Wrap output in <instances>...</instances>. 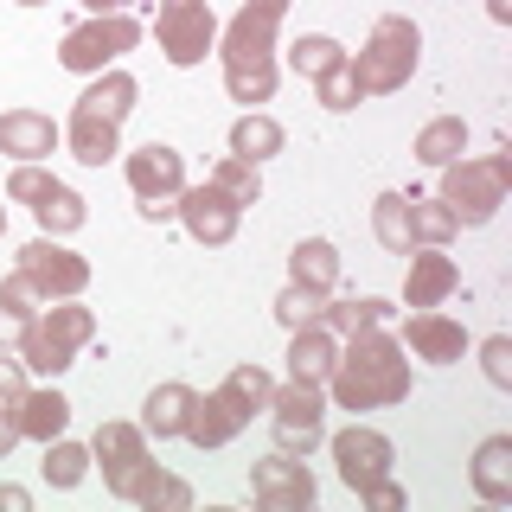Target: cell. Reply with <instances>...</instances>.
I'll list each match as a JSON object with an SVG mask.
<instances>
[{
    "label": "cell",
    "instance_id": "cell-14",
    "mask_svg": "<svg viewBox=\"0 0 512 512\" xmlns=\"http://www.w3.org/2000/svg\"><path fill=\"white\" fill-rule=\"evenodd\" d=\"M333 468H340V480L352 493H365V487H378V480H391L397 448H391V436H378L372 423H352V429L333 436Z\"/></svg>",
    "mask_w": 512,
    "mask_h": 512
},
{
    "label": "cell",
    "instance_id": "cell-16",
    "mask_svg": "<svg viewBox=\"0 0 512 512\" xmlns=\"http://www.w3.org/2000/svg\"><path fill=\"white\" fill-rule=\"evenodd\" d=\"M173 218L186 224L192 244H212V250H218V244H231V237H237V224H244V205L224 199V192L205 180V186H186L180 199H173Z\"/></svg>",
    "mask_w": 512,
    "mask_h": 512
},
{
    "label": "cell",
    "instance_id": "cell-37",
    "mask_svg": "<svg viewBox=\"0 0 512 512\" xmlns=\"http://www.w3.org/2000/svg\"><path fill=\"white\" fill-rule=\"evenodd\" d=\"M320 308H327V295H314V288H301V282H288L282 295H276V320H282L288 333L308 327V320H320Z\"/></svg>",
    "mask_w": 512,
    "mask_h": 512
},
{
    "label": "cell",
    "instance_id": "cell-40",
    "mask_svg": "<svg viewBox=\"0 0 512 512\" xmlns=\"http://www.w3.org/2000/svg\"><path fill=\"white\" fill-rule=\"evenodd\" d=\"M20 391H26V365H20V352L0 346V404H13Z\"/></svg>",
    "mask_w": 512,
    "mask_h": 512
},
{
    "label": "cell",
    "instance_id": "cell-34",
    "mask_svg": "<svg viewBox=\"0 0 512 512\" xmlns=\"http://www.w3.org/2000/svg\"><path fill=\"white\" fill-rule=\"evenodd\" d=\"M135 506H148V512H186L192 506V487L186 480H173V474H160V468H148L135 480V493H128Z\"/></svg>",
    "mask_w": 512,
    "mask_h": 512
},
{
    "label": "cell",
    "instance_id": "cell-3",
    "mask_svg": "<svg viewBox=\"0 0 512 512\" xmlns=\"http://www.w3.org/2000/svg\"><path fill=\"white\" fill-rule=\"evenodd\" d=\"M269 391H276V378H269L263 365H237L218 391H205V397L192 391V410H186V429H180V436L192 448H224L256 410L269 404Z\"/></svg>",
    "mask_w": 512,
    "mask_h": 512
},
{
    "label": "cell",
    "instance_id": "cell-17",
    "mask_svg": "<svg viewBox=\"0 0 512 512\" xmlns=\"http://www.w3.org/2000/svg\"><path fill=\"white\" fill-rule=\"evenodd\" d=\"M404 346L416 352V359H429V365H455L461 352H468V333H461V320H448L436 308H410Z\"/></svg>",
    "mask_w": 512,
    "mask_h": 512
},
{
    "label": "cell",
    "instance_id": "cell-27",
    "mask_svg": "<svg viewBox=\"0 0 512 512\" xmlns=\"http://www.w3.org/2000/svg\"><path fill=\"white\" fill-rule=\"evenodd\" d=\"M32 314H39V288L13 269V276L0 282V346H20V333L32 327Z\"/></svg>",
    "mask_w": 512,
    "mask_h": 512
},
{
    "label": "cell",
    "instance_id": "cell-21",
    "mask_svg": "<svg viewBox=\"0 0 512 512\" xmlns=\"http://www.w3.org/2000/svg\"><path fill=\"white\" fill-rule=\"evenodd\" d=\"M52 148H58V122L52 116H39V109H7V116H0V154L45 160Z\"/></svg>",
    "mask_w": 512,
    "mask_h": 512
},
{
    "label": "cell",
    "instance_id": "cell-31",
    "mask_svg": "<svg viewBox=\"0 0 512 512\" xmlns=\"http://www.w3.org/2000/svg\"><path fill=\"white\" fill-rule=\"evenodd\" d=\"M288 64H295L308 84H320L327 71H340V64H346V45H340V39H327V32H301V39L288 45Z\"/></svg>",
    "mask_w": 512,
    "mask_h": 512
},
{
    "label": "cell",
    "instance_id": "cell-1",
    "mask_svg": "<svg viewBox=\"0 0 512 512\" xmlns=\"http://www.w3.org/2000/svg\"><path fill=\"white\" fill-rule=\"evenodd\" d=\"M327 391L340 410H384V404H404L410 397V359H404V340H391L384 327H365V333H346L340 359L327 372Z\"/></svg>",
    "mask_w": 512,
    "mask_h": 512
},
{
    "label": "cell",
    "instance_id": "cell-26",
    "mask_svg": "<svg viewBox=\"0 0 512 512\" xmlns=\"http://www.w3.org/2000/svg\"><path fill=\"white\" fill-rule=\"evenodd\" d=\"M282 122L276 116H263V109H250V116H237L231 122V154L237 160H250V167H263L269 154H282Z\"/></svg>",
    "mask_w": 512,
    "mask_h": 512
},
{
    "label": "cell",
    "instance_id": "cell-25",
    "mask_svg": "<svg viewBox=\"0 0 512 512\" xmlns=\"http://www.w3.org/2000/svg\"><path fill=\"white\" fill-rule=\"evenodd\" d=\"M186 410H192V384H154L148 404H141V429H148L154 442H167V436L186 429Z\"/></svg>",
    "mask_w": 512,
    "mask_h": 512
},
{
    "label": "cell",
    "instance_id": "cell-23",
    "mask_svg": "<svg viewBox=\"0 0 512 512\" xmlns=\"http://www.w3.org/2000/svg\"><path fill=\"white\" fill-rule=\"evenodd\" d=\"M474 493L487 506H506L512 500V436H487L474 448Z\"/></svg>",
    "mask_w": 512,
    "mask_h": 512
},
{
    "label": "cell",
    "instance_id": "cell-47",
    "mask_svg": "<svg viewBox=\"0 0 512 512\" xmlns=\"http://www.w3.org/2000/svg\"><path fill=\"white\" fill-rule=\"evenodd\" d=\"M20 7H45V0H20Z\"/></svg>",
    "mask_w": 512,
    "mask_h": 512
},
{
    "label": "cell",
    "instance_id": "cell-22",
    "mask_svg": "<svg viewBox=\"0 0 512 512\" xmlns=\"http://www.w3.org/2000/svg\"><path fill=\"white\" fill-rule=\"evenodd\" d=\"M13 416H20V436L26 442H52V436H64V423H71V404H64L58 391H26L13 397Z\"/></svg>",
    "mask_w": 512,
    "mask_h": 512
},
{
    "label": "cell",
    "instance_id": "cell-46",
    "mask_svg": "<svg viewBox=\"0 0 512 512\" xmlns=\"http://www.w3.org/2000/svg\"><path fill=\"white\" fill-rule=\"evenodd\" d=\"M0 231H7V205H0Z\"/></svg>",
    "mask_w": 512,
    "mask_h": 512
},
{
    "label": "cell",
    "instance_id": "cell-8",
    "mask_svg": "<svg viewBox=\"0 0 512 512\" xmlns=\"http://www.w3.org/2000/svg\"><path fill=\"white\" fill-rule=\"evenodd\" d=\"M269 410H276V448L282 455H314L327 442V384L288 378L269 391Z\"/></svg>",
    "mask_w": 512,
    "mask_h": 512
},
{
    "label": "cell",
    "instance_id": "cell-20",
    "mask_svg": "<svg viewBox=\"0 0 512 512\" xmlns=\"http://www.w3.org/2000/svg\"><path fill=\"white\" fill-rule=\"evenodd\" d=\"M333 359H340V333H333L327 320H308V327L288 333V378H314V384H327Z\"/></svg>",
    "mask_w": 512,
    "mask_h": 512
},
{
    "label": "cell",
    "instance_id": "cell-45",
    "mask_svg": "<svg viewBox=\"0 0 512 512\" xmlns=\"http://www.w3.org/2000/svg\"><path fill=\"white\" fill-rule=\"evenodd\" d=\"M487 13H493V20L506 26V20H512V0H487Z\"/></svg>",
    "mask_w": 512,
    "mask_h": 512
},
{
    "label": "cell",
    "instance_id": "cell-28",
    "mask_svg": "<svg viewBox=\"0 0 512 512\" xmlns=\"http://www.w3.org/2000/svg\"><path fill=\"white\" fill-rule=\"evenodd\" d=\"M461 154H468V122L461 116L423 122V135H416V160H423V167H448V160H461Z\"/></svg>",
    "mask_w": 512,
    "mask_h": 512
},
{
    "label": "cell",
    "instance_id": "cell-18",
    "mask_svg": "<svg viewBox=\"0 0 512 512\" xmlns=\"http://www.w3.org/2000/svg\"><path fill=\"white\" fill-rule=\"evenodd\" d=\"M58 135H64V148H71V160H84V167H103V160L122 154V122L96 116V109H84V103L71 109V122H64Z\"/></svg>",
    "mask_w": 512,
    "mask_h": 512
},
{
    "label": "cell",
    "instance_id": "cell-32",
    "mask_svg": "<svg viewBox=\"0 0 512 512\" xmlns=\"http://www.w3.org/2000/svg\"><path fill=\"white\" fill-rule=\"evenodd\" d=\"M135 96H141V84H135L128 71H103V77H96V84H90L84 96H77V103L96 109V116H109V122H122L128 109H135Z\"/></svg>",
    "mask_w": 512,
    "mask_h": 512
},
{
    "label": "cell",
    "instance_id": "cell-42",
    "mask_svg": "<svg viewBox=\"0 0 512 512\" xmlns=\"http://www.w3.org/2000/svg\"><path fill=\"white\" fill-rule=\"evenodd\" d=\"M13 442H26L20 436V416H13V404H0V461L13 455Z\"/></svg>",
    "mask_w": 512,
    "mask_h": 512
},
{
    "label": "cell",
    "instance_id": "cell-6",
    "mask_svg": "<svg viewBox=\"0 0 512 512\" xmlns=\"http://www.w3.org/2000/svg\"><path fill=\"white\" fill-rule=\"evenodd\" d=\"M442 173V192L436 199L455 212V224H487L493 212L506 205V186H512V154H487V160H448Z\"/></svg>",
    "mask_w": 512,
    "mask_h": 512
},
{
    "label": "cell",
    "instance_id": "cell-19",
    "mask_svg": "<svg viewBox=\"0 0 512 512\" xmlns=\"http://www.w3.org/2000/svg\"><path fill=\"white\" fill-rule=\"evenodd\" d=\"M455 263L436 250V244H416L410 250V269H404V301L410 308H442L448 295H455Z\"/></svg>",
    "mask_w": 512,
    "mask_h": 512
},
{
    "label": "cell",
    "instance_id": "cell-29",
    "mask_svg": "<svg viewBox=\"0 0 512 512\" xmlns=\"http://www.w3.org/2000/svg\"><path fill=\"white\" fill-rule=\"evenodd\" d=\"M45 448V461H39V474L52 480L58 493H71V487H84V474H90V448L84 442H64V436H52V442H39Z\"/></svg>",
    "mask_w": 512,
    "mask_h": 512
},
{
    "label": "cell",
    "instance_id": "cell-35",
    "mask_svg": "<svg viewBox=\"0 0 512 512\" xmlns=\"http://www.w3.org/2000/svg\"><path fill=\"white\" fill-rule=\"evenodd\" d=\"M372 231H378V244H384V250L410 256V218H404V192H378V205H372Z\"/></svg>",
    "mask_w": 512,
    "mask_h": 512
},
{
    "label": "cell",
    "instance_id": "cell-15",
    "mask_svg": "<svg viewBox=\"0 0 512 512\" xmlns=\"http://www.w3.org/2000/svg\"><path fill=\"white\" fill-rule=\"evenodd\" d=\"M250 493H256V506H263V512H308L320 487H314L308 461H301V455H282V448H276V455H263V461L250 468Z\"/></svg>",
    "mask_w": 512,
    "mask_h": 512
},
{
    "label": "cell",
    "instance_id": "cell-41",
    "mask_svg": "<svg viewBox=\"0 0 512 512\" xmlns=\"http://www.w3.org/2000/svg\"><path fill=\"white\" fill-rule=\"evenodd\" d=\"M359 500L378 506V512H397V506H404V487H397V480H378V487H365Z\"/></svg>",
    "mask_w": 512,
    "mask_h": 512
},
{
    "label": "cell",
    "instance_id": "cell-2",
    "mask_svg": "<svg viewBox=\"0 0 512 512\" xmlns=\"http://www.w3.org/2000/svg\"><path fill=\"white\" fill-rule=\"evenodd\" d=\"M288 0H244L237 20L224 26V90L237 103H269L276 96V26H282Z\"/></svg>",
    "mask_w": 512,
    "mask_h": 512
},
{
    "label": "cell",
    "instance_id": "cell-44",
    "mask_svg": "<svg viewBox=\"0 0 512 512\" xmlns=\"http://www.w3.org/2000/svg\"><path fill=\"white\" fill-rule=\"evenodd\" d=\"M84 7H90V13H122L128 0H84Z\"/></svg>",
    "mask_w": 512,
    "mask_h": 512
},
{
    "label": "cell",
    "instance_id": "cell-12",
    "mask_svg": "<svg viewBox=\"0 0 512 512\" xmlns=\"http://www.w3.org/2000/svg\"><path fill=\"white\" fill-rule=\"evenodd\" d=\"M90 461L103 468L109 493H116V500H128V493H135V480L154 468V461H148V429H135V423H103V429L90 436Z\"/></svg>",
    "mask_w": 512,
    "mask_h": 512
},
{
    "label": "cell",
    "instance_id": "cell-5",
    "mask_svg": "<svg viewBox=\"0 0 512 512\" xmlns=\"http://www.w3.org/2000/svg\"><path fill=\"white\" fill-rule=\"evenodd\" d=\"M416 52H423V32H416V20H404V13H384V20L372 26V39L359 45V58H346L352 77H359V96L404 90L410 71H416Z\"/></svg>",
    "mask_w": 512,
    "mask_h": 512
},
{
    "label": "cell",
    "instance_id": "cell-33",
    "mask_svg": "<svg viewBox=\"0 0 512 512\" xmlns=\"http://www.w3.org/2000/svg\"><path fill=\"white\" fill-rule=\"evenodd\" d=\"M320 320H327L333 333H365V327H384V320H391V301H378V295H346V301H327V308H320Z\"/></svg>",
    "mask_w": 512,
    "mask_h": 512
},
{
    "label": "cell",
    "instance_id": "cell-38",
    "mask_svg": "<svg viewBox=\"0 0 512 512\" xmlns=\"http://www.w3.org/2000/svg\"><path fill=\"white\" fill-rule=\"evenodd\" d=\"M346 58H352V52H346ZM314 90H320V109H333V116L359 109V77H352V64H340V71H327Z\"/></svg>",
    "mask_w": 512,
    "mask_h": 512
},
{
    "label": "cell",
    "instance_id": "cell-11",
    "mask_svg": "<svg viewBox=\"0 0 512 512\" xmlns=\"http://www.w3.org/2000/svg\"><path fill=\"white\" fill-rule=\"evenodd\" d=\"M154 45L167 52V64H205V52L218 45V20L205 0H160L154 7Z\"/></svg>",
    "mask_w": 512,
    "mask_h": 512
},
{
    "label": "cell",
    "instance_id": "cell-24",
    "mask_svg": "<svg viewBox=\"0 0 512 512\" xmlns=\"http://www.w3.org/2000/svg\"><path fill=\"white\" fill-rule=\"evenodd\" d=\"M288 282L314 288V295H333V288H340V250H333L327 237L295 244V256H288Z\"/></svg>",
    "mask_w": 512,
    "mask_h": 512
},
{
    "label": "cell",
    "instance_id": "cell-7",
    "mask_svg": "<svg viewBox=\"0 0 512 512\" xmlns=\"http://www.w3.org/2000/svg\"><path fill=\"white\" fill-rule=\"evenodd\" d=\"M7 199L13 205H32V218H39L45 237H71V231H84V218H90V205L77 199L64 180H52L39 160H20V167L7 173Z\"/></svg>",
    "mask_w": 512,
    "mask_h": 512
},
{
    "label": "cell",
    "instance_id": "cell-9",
    "mask_svg": "<svg viewBox=\"0 0 512 512\" xmlns=\"http://www.w3.org/2000/svg\"><path fill=\"white\" fill-rule=\"evenodd\" d=\"M122 173H128V186H135V199H141V218H173V199L186 192V154L180 148H167V141H148V148H135L122 160Z\"/></svg>",
    "mask_w": 512,
    "mask_h": 512
},
{
    "label": "cell",
    "instance_id": "cell-36",
    "mask_svg": "<svg viewBox=\"0 0 512 512\" xmlns=\"http://www.w3.org/2000/svg\"><path fill=\"white\" fill-rule=\"evenodd\" d=\"M212 186L224 192V199H237V205H256V199H263V180H256V167H250V160H237V154H224L218 167H212Z\"/></svg>",
    "mask_w": 512,
    "mask_h": 512
},
{
    "label": "cell",
    "instance_id": "cell-43",
    "mask_svg": "<svg viewBox=\"0 0 512 512\" xmlns=\"http://www.w3.org/2000/svg\"><path fill=\"white\" fill-rule=\"evenodd\" d=\"M26 506H32L26 487H0V512H26Z\"/></svg>",
    "mask_w": 512,
    "mask_h": 512
},
{
    "label": "cell",
    "instance_id": "cell-13",
    "mask_svg": "<svg viewBox=\"0 0 512 512\" xmlns=\"http://www.w3.org/2000/svg\"><path fill=\"white\" fill-rule=\"evenodd\" d=\"M20 276L39 288V301H71V295H84L90 263L77 250H64L58 237H32V244L20 250Z\"/></svg>",
    "mask_w": 512,
    "mask_h": 512
},
{
    "label": "cell",
    "instance_id": "cell-39",
    "mask_svg": "<svg viewBox=\"0 0 512 512\" xmlns=\"http://www.w3.org/2000/svg\"><path fill=\"white\" fill-rule=\"evenodd\" d=\"M480 365H487V378L500 384V391L512 384V340H506V333H493V340L480 346Z\"/></svg>",
    "mask_w": 512,
    "mask_h": 512
},
{
    "label": "cell",
    "instance_id": "cell-4",
    "mask_svg": "<svg viewBox=\"0 0 512 512\" xmlns=\"http://www.w3.org/2000/svg\"><path fill=\"white\" fill-rule=\"evenodd\" d=\"M90 340H96V314L77 308V295L71 301H52V308H39V314H32V327L20 333V365H26V372L58 378L64 365H77V352H84Z\"/></svg>",
    "mask_w": 512,
    "mask_h": 512
},
{
    "label": "cell",
    "instance_id": "cell-10",
    "mask_svg": "<svg viewBox=\"0 0 512 512\" xmlns=\"http://www.w3.org/2000/svg\"><path fill=\"white\" fill-rule=\"evenodd\" d=\"M141 45V26L128 20V13H90L84 26H71L64 32V45H58V64L64 71H109L122 52H135Z\"/></svg>",
    "mask_w": 512,
    "mask_h": 512
},
{
    "label": "cell",
    "instance_id": "cell-30",
    "mask_svg": "<svg viewBox=\"0 0 512 512\" xmlns=\"http://www.w3.org/2000/svg\"><path fill=\"white\" fill-rule=\"evenodd\" d=\"M404 218H410V250H416V244H436V250H448V237L461 231L455 212H448L442 199H404Z\"/></svg>",
    "mask_w": 512,
    "mask_h": 512
}]
</instances>
